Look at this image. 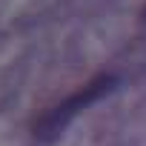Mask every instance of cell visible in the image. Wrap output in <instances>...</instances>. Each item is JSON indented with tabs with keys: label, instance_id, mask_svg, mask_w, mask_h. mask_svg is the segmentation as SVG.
I'll list each match as a JSON object with an SVG mask.
<instances>
[{
	"label": "cell",
	"instance_id": "obj_1",
	"mask_svg": "<svg viewBox=\"0 0 146 146\" xmlns=\"http://www.w3.org/2000/svg\"><path fill=\"white\" fill-rule=\"evenodd\" d=\"M117 75H98V78H92L86 86H80L78 92H72L66 100H60L57 106H52L43 117H37L35 120V126H32V135L37 137V140H43V143H49V140H57L60 135H63V129L75 120L83 109H89L92 103H98V100H103L106 95H112L115 89H117Z\"/></svg>",
	"mask_w": 146,
	"mask_h": 146
},
{
	"label": "cell",
	"instance_id": "obj_2",
	"mask_svg": "<svg viewBox=\"0 0 146 146\" xmlns=\"http://www.w3.org/2000/svg\"><path fill=\"white\" fill-rule=\"evenodd\" d=\"M143 23H146V9H143Z\"/></svg>",
	"mask_w": 146,
	"mask_h": 146
}]
</instances>
